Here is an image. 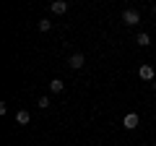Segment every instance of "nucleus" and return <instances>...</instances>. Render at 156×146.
<instances>
[{"mask_svg":"<svg viewBox=\"0 0 156 146\" xmlns=\"http://www.w3.org/2000/svg\"><path fill=\"white\" fill-rule=\"evenodd\" d=\"M83 63H86V57L81 55V52H76V55H70V60H68V65H70L73 71H78V68H83Z\"/></svg>","mask_w":156,"mask_h":146,"instance_id":"obj_4","label":"nucleus"},{"mask_svg":"<svg viewBox=\"0 0 156 146\" xmlns=\"http://www.w3.org/2000/svg\"><path fill=\"white\" fill-rule=\"evenodd\" d=\"M151 89H154V91H156V81H151Z\"/></svg>","mask_w":156,"mask_h":146,"instance_id":"obj_11","label":"nucleus"},{"mask_svg":"<svg viewBox=\"0 0 156 146\" xmlns=\"http://www.w3.org/2000/svg\"><path fill=\"white\" fill-rule=\"evenodd\" d=\"M29 120H31V115H29L26 110H18L16 112V123L18 125H29Z\"/></svg>","mask_w":156,"mask_h":146,"instance_id":"obj_6","label":"nucleus"},{"mask_svg":"<svg viewBox=\"0 0 156 146\" xmlns=\"http://www.w3.org/2000/svg\"><path fill=\"white\" fill-rule=\"evenodd\" d=\"M50 11L60 16V13H65V11H68V3H65V0H55V3L50 5Z\"/></svg>","mask_w":156,"mask_h":146,"instance_id":"obj_5","label":"nucleus"},{"mask_svg":"<svg viewBox=\"0 0 156 146\" xmlns=\"http://www.w3.org/2000/svg\"><path fill=\"white\" fill-rule=\"evenodd\" d=\"M135 42H138L140 47H146V45H151V37H148L146 31H140V34H138V39H135Z\"/></svg>","mask_w":156,"mask_h":146,"instance_id":"obj_8","label":"nucleus"},{"mask_svg":"<svg viewBox=\"0 0 156 146\" xmlns=\"http://www.w3.org/2000/svg\"><path fill=\"white\" fill-rule=\"evenodd\" d=\"M138 123H140V115H138V112H128V115L122 118V125H125L128 130H135V128H138Z\"/></svg>","mask_w":156,"mask_h":146,"instance_id":"obj_2","label":"nucleus"},{"mask_svg":"<svg viewBox=\"0 0 156 146\" xmlns=\"http://www.w3.org/2000/svg\"><path fill=\"white\" fill-rule=\"evenodd\" d=\"M62 89H65V84H62L60 78H52V81H50V91H52V94H60Z\"/></svg>","mask_w":156,"mask_h":146,"instance_id":"obj_7","label":"nucleus"},{"mask_svg":"<svg viewBox=\"0 0 156 146\" xmlns=\"http://www.w3.org/2000/svg\"><path fill=\"white\" fill-rule=\"evenodd\" d=\"M138 21H140V13L135 11V8H128V11L122 13V24L125 26H135Z\"/></svg>","mask_w":156,"mask_h":146,"instance_id":"obj_1","label":"nucleus"},{"mask_svg":"<svg viewBox=\"0 0 156 146\" xmlns=\"http://www.w3.org/2000/svg\"><path fill=\"white\" fill-rule=\"evenodd\" d=\"M154 29H156V26H154Z\"/></svg>","mask_w":156,"mask_h":146,"instance_id":"obj_13","label":"nucleus"},{"mask_svg":"<svg viewBox=\"0 0 156 146\" xmlns=\"http://www.w3.org/2000/svg\"><path fill=\"white\" fill-rule=\"evenodd\" d=\"M37 107H39V110H47V107H50V97H39Z\"/></svg>","mask_w":156,"mask_h":146,"instance_id":"obj_10","label":"nucleus"},{"mask_svg":"<svg viewBox=\"0 0 156 146\" xmlns=\"http://www.w3.org/2000/svg\"><path fill=\"white\" fill-rule=\"evenodd\" d=\"M52 29V21L50 18H42V21H39V31H50Z\"/></svg>","mask_w":156,"mask_h":146,"instance_id":"obj_9","label":"nucleus"},{"mask_svg":"<svg viewBox=\"0 0 156 146\" xmlns=\"http://www.w3.org/2000/svg\"><path fill=\"white\" fill-rule=\"evenodd\" d=\"M138 76L143 81H156V71H154V65H140L138 68Z\"/></svg>","mask_w":156,"mask_h":146,"instance_id":"obj_3","label":"nucleus"},{"mask_svg":"<svg viewBox=\"0 0 156 146\" xmlns=\"http://www.w3.org/2000/svg\"><path fill=\"white\" fill-rule=\"evenodd\" d=\"M151 11H154V13H156V3H154V5H151Z\"/></svg>","mask_w":156,"mask_h":146,"instance_id":"obj_12","label":"nucleus"}]
</instances>
